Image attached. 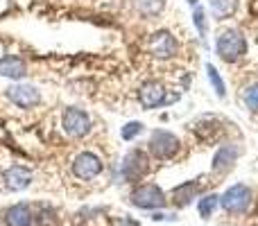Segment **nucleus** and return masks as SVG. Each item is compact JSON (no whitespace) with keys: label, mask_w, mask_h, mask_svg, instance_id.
Instances as JSON below:
<instances>
[{"label":"nucleus","mask_w":258,"mask_h":226,"mask_svg":"<svg viewBox=\"0 0 258 226\" xmlns=\"http://www.w3.org/2000/svg\"><path fill=\"white\" fill-rule=\"evenodd\" d=\"M215 52L222 61L236 63L247 54V39L238 30H224L215 41Z\"/></svg>","instance_id":"nucleus-1"},{"label":"nucleus","mask_w":258,"mask_h":226,"mask_svg":"<svg viewBox=\"0 0 258 226\" xmlns=\"http://www.w3.org/2000/svg\"><path fill=\"white\" fill-rule=\"evenodd\" d=\"M179 145H181L179 138L174 136V133L165 131V129H156V131H152L150 140H147V149H150V154L159 161L172 159V156L179 152Z\"/></svg>","instance_id":"nucleus-2"},{"label":"nucleus","mask_w":258,"mask_h":226,"mask_svg":"<svg viewBox=\"0 0 258 226\" xmlns=\"http://www.w3.org/2000/svg\"><path fill=\"white\" fill-rule=\"evenodd\" d=\"M61 127L71 138H84L91 131V118L77 107H68L61 115Z\"/></svg>","instance_id":"nucleus-3"},{"label":"nucleus","mask_w":258,"mask_h":226,"mask_svg":"<svg viewBox=\"0 0 258 226\" xmlns=\"http://www.w3.org/2000/svg\"><path fill=\"white\" fill-rule=\"evenodd\" d=\"M132 204L138 208L145 210H154V208H163L165 206V195L159 186L154 183H145V186H138L132 192Z\"/></svg>","instance_id":"nucleus-4"},{"label":"nucleus","mask_w":258,"mask_h":226,"mask_svg":"<svg viewBox=\"0 0 258 226\" xmlns=\"http://www.w3.org/2000/svg\"><path fill=\"white\" fill-rule=\"evenodd\" d=\"M220 204L227 213H245L251 204V190L242 183H236L220 197Z\"/></svg>","instance_id":"nucleus-5"},{"label":"nucleus","mask_w":258,"mask_h":226,"mask_svg":"<svg viewBox=\"0 0 258 226\" xmlns=\"http://www.w3.org/2000/svg\"><path fill=\"white\" fill-rule=\"evenodd\" d=\"M147 170H150V159H147V154L141 149H132L125 159H122L120 174L125 181H138L141 177L147 174Z\"/></svg>","instance_id":"nucleus-6"},{"label":"nucleus","mask_w":258,"mask_h":226,"mask_svg":"<svg viewBox=\"0 0 258 226\" xmlns=\"http://www.w3.org/2000/svg\"><path fill=\"white\" fill-rule=\"evenodd\" d=\"M100 172H102V161L93 152H82V154H77L73 159V174L77 179H82V181H91Z\"/></svg>","instance_id":"nucleus-7"},{"label":"nucleus","mask_w":258,"mask_h":226,"mask_svg":"<svg viewBox=\"0 0 258 226\" xmlns=\"http://www.w3.org/2000/svg\"><path fill=\"white\" fill-rule=\"evenodd\" d=\"M147 48H150L152 57H156V59H172L179 50V43L168 30H159L150 36Z\"/></svg>","instance_id":"nucleus-8"},{"label":"nucleus","mask_w":258,"mask_h":226,"mask_svg":"<svg viewBox=\"0 0 258 226\" xmlns=\"http://www.w3.org/2000/svg\"><path fill=\"white\" fill-rule=\"evenodd\" d=\"M7 98L21 109H32V107H39L41 104L39 89L32 86V84H14V86H9Z\"/></svg>","instance_id":"nucleus-9"},{"label":"nucleus","mask_w":258,"mask_h":226,"mask_svg":"<svg viewBox=\"0 0 258 226\" xmlns=\"http://www.w3.org/2000/svg\"><path fill=\"white\" fill-rule=\"evenodd\" d=\"M138 100H141V107L147 109V111L170 102V100L165 98V86L156 80H150L141 86V91H138Z\"/></svg>","instance_id":"nucleus-10"},{"label":"nucleus","mask_w":258,"mask_h":226,"mask_svg":"<svg viewBox=\"0 0 258 226\" xmlns=\"http://www.w3.org/2000/svg\"><path fill=\"white\" fill-rule=\"evenodd\" d=\"M27 72V63L18 54H7L0 59V77H9V80H23Z\"/></svg>","instance_id":"nucleus-11"},{"label":"nucleus","mask_w":258,"mask_h":226,"mask_svg":"<svg viewBox=\"0 0 258 226\" xmlns=\"http://www.w3.org/2000/svg\"><path fill=\"white\" fill-rule=\"evenodd\" d=\"M30 183H32V172L27 168H23V165H12V168L5 172V186L14 192L25 190Z\"/></svg>","instance_id":"nucleus-12"},{"label":"nucleus","mask_w":258,"mask_h":226,"mask_svg":"<svg viewBox=\"0 0 258 226\" xmlns=\"http://www.w3.org/2000/svg\"><path fill=\"white\" fill-rule=\"evenodd\" d=\"M238 154H240V149L236 145H222L213 156V172H218V174L229 172L233 168V163H236Z\"/></svg>","instance_id":"nucleus-13"},{"label":"nucleus","mask_w":258,"mask_h":226,"mask_svg":"<svg viewBox=\"0 0 258 226\" xmlns=\"http://www.w3.org/2000/svg\"><path fill=\"white\" fill-rule=\"evenodd\" d=\"M5 224L7 226H30L32 224V213L25 204H16L7 208L5 213Z\"/></svg>","instance_id":"nucleus-14"},{"label":"nucleus","mask_w":258,"mask_h":226,"mask_svg":"<svg viewBox=\"0 0 258 226\" xmlns=\"http://www.w3.org/2000/svg\"><path fill=\"white\" fill-rule=\"evenodd\" d=\"M197 190H200V183H195V181H186V183H181V186H177L172 190L174 206H188L192 199H195Z\"/></svg>","instance_id":"nucleus-15"},{"label":"nucleus","mask_w":258,"mask_h":226,"mask_svg":"<svg viewBox=\"0 0 258 226\" xmlns=\"http://www.w3.org/2000/svg\"><path fill=\"white\" fill-rule=\"evenodd\" d=\"M236 5H238V0H211L209 7L218 21H224V18H229L236 12Z\"/></svg>","instance_id":"nucleus-16"},{"label":"nucleus","mask_w":258,"mask_h":226,"mask_svg":"<svg viewBox=\"0 0 258 226\" xmlns=\"http://www.w3.org/2000/svg\"><path fill=\"white\" fill-rule=\"evenodd\" d=\"M206 72H209V82H211V86H213L215 95H218V98H224V95H227V86H224V80H222V75H220V70L213 66V63H209V66H206Z\"/></svg>","instance_id":"nucleus-17"},{"label":"nucleus","mask_w":258,"mask_h":226,"mask_svg":"<svg viewBox=\"0 0 258 226\" xmlns=\"http://www.w3.org/2000/svg\"><path fill=\"white\" fill-rule=\"evenodd\" d=\"M165 7L163 0H136V9L143 14V16H156L161 14Z\"/></svg>","instance_id":"nucleus-18"},{"label":"nucleus","mask_w":258,"mask_h":226,"mask_svg":"<svg viewBox=\"0 0 258 226\" xmlns=\"http://www.w3.org/2000/svg\"><path fill=\"white\" fill-rule=\"evenodd\" d=\"M218 201H220L218 195H206V197H202L200 204H197V210H200L202 219H209L211 215H213V210L218 208Z\"/></svg>","instance_id":"nucleus-19"},{"label":"nucleus","mask_w":258,"mask_h":226,"mask_svg":"<svg viewBox=\"0 0 258 226\" xmlns=\"http://www.w3.org/2000/svg\"><path fill=\"white\" fill-rule=\"evenodd\" d=\"M192 23L197 25V32H200V39H206V14L200 5H195V12H192Z\"/></svg>","instance_id":"nucleus-20"},{"label":"nucleus","mask_w":258,"mask_h":226,"mask_svg":"<svg viewBox=\"0 0 258 226\" xmlns=\"http://www.w3.org/2000/svg\"><path fill=\"white\" fill-rule=\"evenodd\" d=\"M245 104L251 113H258V82L245 91Z\"/></svg>","instance_id":"nucleus-21"},{"label":"nucleus","mask_w":258,"mask_h":226,"mask_svg":"<svg viewBox=\"0 0 258 226\" xmlns=\"http://www.w3.org/2000/svg\"><path fill=\"white\" fill-rule=\"evenodd\" d=\"M141 131H143V122H127L125 127H122L120 136H122V140H134Z\"/></svg>","instance_id":"nucleus-22"},{"label":"nucleus","mask_w":258,"mask_h":226,"mask_svg":"<svg viewBox=\"0 0 258 226\" xmlns=\"http://www.w3.org/2000/svg\"><path fill=\"white\" fill-rule=\"evenodd\" d=\"M113 226H138V224L132 222V219H127V217H122V219H116V222H113Z\"/></svg>","instance_id":"nucleus-23"},{"label":"nucleus","mask_w":258,"mask_h":226,"mask_svg":"<svg viewBox=\"0 0 258 226\" xmlns=\"http://www.w3.org/2000/svg\"><path fill=\"white\" fill-rule=\"evenodd\" d=\"M152 219H156V222H159V219H174V215H165V213H154V215H152Z\"/></svg>","instance_id":"nucleus-24"},{"label":"nucleus","mask_w":258,"mask_h":226,"mask_svg":"<svg viewBox=\"0 0 258 226\" xmlns=\"http://www.w3.org/2000/svg\"><path fill=\"white\" fill-rule=\"evenodd\" d=\"M188 3H190L192 7H195V5H200V0H188Z\"/></svg>","instance_id":"nucleus-25"}]
</instances>
